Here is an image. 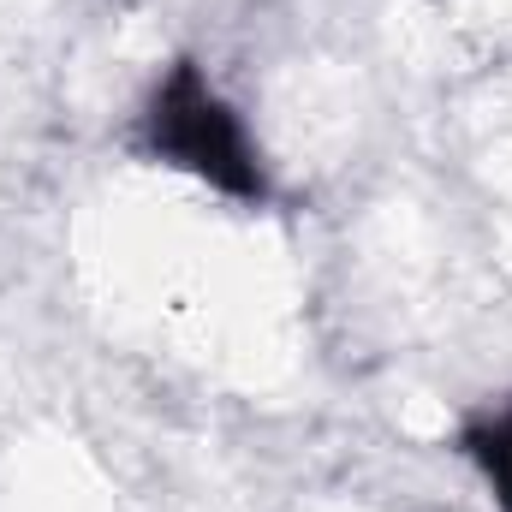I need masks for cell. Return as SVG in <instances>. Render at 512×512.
I'll use <instances>...</instances> for the list:
<instances>
[{
  "label": "cell",
  "instance_id": "1",
  "mask_svg": "<svg viewBox=\"0 0 512 512\" xmlns=\"http://www.w3.org/2000/svg\"><path fill=\"white\" fill-rule=\"evenodd\" d=\"M143 143L155 161L173 173H191L197 185L233 197V203H262L268 173L256 155V137L245 131L239 108L215 90V78L197 60H173L161 84L143 102Z\"/></svg>",
  "mask_w": 512,
  "mask_h": 512
},
{
  "label": "cell",
  "instance_id": "2",
  "mask_svg": "<svg viewBox=\"0 0 512 512\" xmlns=\"http://www.w3.org/2000/svg\"><path fill=\"white\" fill-rule=\"evenodd\" d=\"M459 453H465L471 471L483 477L489 501L501 512H512V399L477 411V417L459 429Z\"/></svg>",
  "mask_w": 512,
  "mask_h": 512
}]
</instances>
